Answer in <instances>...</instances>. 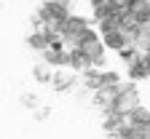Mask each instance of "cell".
I'll return each mask as SVG.
<instances>
[]
</instances>
